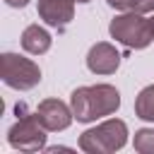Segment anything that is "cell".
Returning a JSON list of instances; mask_svg holds the SVG:
<instances>
[{
  "label": "cell",
  "instance_id": "1",
  "mask_svg": "<svg viewBox=\"0 0 154 154\" xmlns=\"http://www.w3.org/2000/svg\"><path fill=\"white\" fill-rule=\"evenodd\" d=\"M70 106L77 123H94L99 118L113 116L120 108V91L113 84L77 87L70 94Z\"/></svg>",
  "mask_w": 154,
  "mask_h": 154
},
{
  "label": "cell",
  "instance_id": "2",
  "mask_svg": "<svg viewBox=\"0 0 154 154\" xmlns=\"http://www.w3.org/2000/svg\"><path fill=\"white\" fill-rule=\"evenodd\" d=\"M108 34L118 43H123L132 51H142L149 43H154V17H144V14L130 12V10L120 12L111 19Z\"/></svg>",
  "mask_w": 154,
  "mask_h": 154
},
{
  "label": "cell",
  "instance_id": "3",
  "mask_svg": "<svg viewBox=\"0 0 154 154\" xmlns=\"http://www.w3.org/2000/svg\"><path fill=\"white\" fill-rule=\"evenodd\" d=\"M128 125L120 118H108L89 130H84L77 140L79 149L87 154H113L128 144Z\"/></svg>",
  "mask_w": 154,
  "mask_h": 154
},
{
  "label": "cell",
  "instance_id": "4",
  "mask_svg": "<svg viewBox=\"0 0 154 154\" xmlns=\"http://www.w3.org/2000/svg\"><path fill=\"white\" fill-rule=\"evenodd\" d=\"M17 123L7 130V142L12 149L17 152H38L46 149V128L41 125V120L36 118V111L29 113L26 103H17Z\"/></svg>",
  "mask_w": 154,
  "mask_h": 154
},
{
  "label": "cell",
  "instance_id": "5",
  "mask_svg": "<svg viewBox=\"0 0 154 154\" xmlns=\"http://www.w3.org/2000/svg\"><path fill=\"white\" fill-rule=\"evenodd\" d=\"M2 82L10 89L29 91L41 82V67L19 53H2Z\"/></svg>",
  "mask_w": 154,
  "mask_h": 154
},
{
  "label": "cell",
  "instance_id": "6",
  "mask_svg": "<svg viewBox=\"0 0 154 154\" xmlns=\"http://www.w3.org/2000/svg\"><path fill=\"white\" fill-rule=\"evenodd\" d=\"M36 118L48 132H60L72 125L75 113H72V106H67L60 99H43L36 106Z\"/></svg>",
  "mask_w": 154,
  "mask_h": 154
},
{
  "label": "cell",
  "instance_id": "7",
  "mask_svg": "<svg viewBox=\"0 0 154 154\" xmlns=\"http://www.w3.org/2000/svg\"><path fill=\"white\" fill-rule=\"evenodd\" d=\"M75 2L77 0H38L36 12L51 29L65 31L67 24L75 19Z\"/></svg>",
  "mask_w": 154,
  "mask_h": 154
},
{
  "label": "cell",
  "instance_id": "8",
  "mask_svg": "<svg viewBox=\"0 0 154 154\" xmlns=\"http://www.w3.org/2000/svg\"><path fill=\"white\" fill-rule=\"evenodd\" d=\"M87 67L94 75H113L120 67V53L116 51L113 43L108 41H99L89 48L87 53Z\"/></svg>",
  "mask_w": 154,
  "mask_h": 154
},
{
  "label": "cell",
  "instance_id": "9",
  "mask_svg": "<svg viewBox=\"0 0 154 154\" xmlns=\"http://www.w3.org/2000/svg\"><path fill=\"white\" fill-rule=\"evenodd\" d=\"M22 48L31 55H43L51 51V43H53V36L48 34V29L38 26V24H29L24 31H22Z\"/></svg>",
  "mask_w": 154,
  "mask_h": 154
},
{
  "label": "cell",
  "instance_id": "10",
  "mask_svg": "<svg viewBox=\"0 0 154 154\" xmlns=\"http://www.w3.org/2000/svg\"><path fill=\"white\" fill-rule=\"evenodd\" d=\"M135 116L140 120L154 123V84H147L135 96Z\"/></svg>",
  "mask_w": 154,
  "mask_h": 154
},
{
  "label": "cell",
  "instance_id": "11",
  "mask_svg": "<svg viewBox=\"0 0 154 154\" xmlns=\"http://www.w3.org/2000/svg\"><path fill=\"white\" fill-rule=\"evenodd\" d=\"M132 147L140 154H154V128H140V130H135Z\"/></svg>",
  "mask_w": 154,
  "mask_h": 154
},
{
  "label": "cell",
  "instance_id": "12",
  "mask_svg": "<svg viewBox=\"0 0 154 154\" xmlns=\"http://www.w3.org/2000/svg\"><path fill=\"white\" fill-rule=\"evenodd\" d=\"M130 12L149 14V12H154V0H130Z\"/></svg>",
  "mask_w": 154,
  "mask_h": 154
},
{
  "label": "cell",
  "instance_id": "13",
  "mask_svg": "<svg viewBox=\"0 0 154 154\" xmlns=\"http://www.w3.org/2000/svg\"><path fill=\"white\" fill-rule=\"evenodd\" d=\"M106 2H108V7H113L118 12H128L130 10V0H106Z\"/></svg>",
  "mask_w": 154,
  "mask_h": 154
},
{
  "label": "cell",
  "instance_id": "14",
  "mask_svg": "<svg viewBox=\"0 0 154 154\" xmlns=\"http://www.w3.org/2000/svg\"><path fill=\"white\" fill-rule=\"evenodd\" d=\"M5 5L7 7H14V10H22V7L29 5V0H5Z\"/></svg>",
  "mask_w": 154,
  "mask_h": 154
},
{
  "label": "cell",
  "instance_id": "15",
  "mask_svg": "<svg viewBox=\"0 0 154 154\" xmlns=\"http://www.w3.org/2000/svg\"><path fill=\"white\" fill-rule=\"evenodd\" d=\"M77 2H91V0H77Z\"/></svg>",
  "mask_w": 154,
  "mask_h": 154
}]
</instances>
